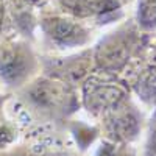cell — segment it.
<instances>
[{"instance_id":"obj_1","label":"cell","mask_w":156,"mask_h":156,"mask_svg":"<svg viewBox=\"0 0 156 156\" xmlns=\"http://www.w3.org/2000/svg\"><path fill=\"white\" fill-rule=\"evenodd\" d=\"M27 95L36 106L42 109H58L67 103L70 92L66 83L42 78L28 87Z\"/></svg>"},{"instance_id":"obj_7","label":"cell","mask_w":156,"mask_h":156,"mask_svg":"<svg viewBox=\"0 0 156 156\" xmlns=\"http://www.w3.org/2000/svg\"><path fill=\"white\" fill-rule=\"evenodd\" d=\"M2 23H3V6H0V30H2Z\"/></svg>"},{"instance_id":"obj_5","label":"cell","mask_w":156,"mask_h":156,"mask_svg":"<svg viewBox=\"0 0 156 156\" xmlns=\"http://www.w3.org/2000/svg\"><path fill=\"white\" fill-rule=\"evenodd\" d=\"M126 58H128L126 45L119 39H109V41L103 42L95 55V59L100 64V67L108 70L119 69L126 61Z\"/></svg>"},{"instance_id":"obj_4","label":"cell","mask_w":156,"mask_h":156,"mask_svg":"<svg viewBox=\"0 0 156 156\" xmlns=\"http://www.w3.org/2000/svg\"><path fill=\"white\" fill-rule=\"evenodd\" d=\"M123 98V89L111 83H87L84 87V103L89 111H105Z\"/></svg>"},{"instance_id":"obj_6","label":"cell","mask_w":156,"mask_h":156,"mask_svg":"<svg viewBox=\"0 0 156 156\" xmlns=\"http://www.w3.org/2000/svg\"><path fill=\"white\" fill-rule=\"evenodd\" d=\"M27 3H31V5H42V3H45L47 0H25Z\"/></svg>"},{"instance_id":"obj_3","label":"cell","mask_w":156,"mask_h":156,"mask_svg":"<svg viewBox=\"0 0 156 156\" xmlns=\"http://www.w3.org/2000/svg\"><path fill=\"white\" fill-rule=\"evenodd\" d=\"M44 30L55 42L66 47L80 45L87 39L83 25L69 17H51L44 22Z\"/></svg>"},{"instance_id":"obj_2","label":"cell","mask_w":156,"mask_h":156,"mask_svg":"<svg viewBox=\"0 0 156 156\" xmlns=\"http://www.w3.org/2000/svg\"><path fill=\"white\" fill-rule=\"evenodd\" d=\"M30 69V58L17 45L0 47V75L5 81L14 84L23 80Z\"/></svg>"},{"instance_id":"obj_8","label":"cell","mask_w":156,"mask_h":156,"mask_svg":"<svg viewBox=\"0 0 156 156\" xmlns=\"http://www.w3.org/2000/svg\"><path fill=\"white\" fill-rule=\"evenodd\" d=\"M3 2H5V0H0V6H3Z\"/></svg>"}]
</instances>
